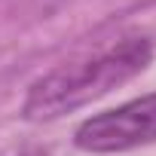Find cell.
<instances>
[{
  "label": "cell",
  "instance_id": "cell-1",
  "mask_svg": "<svg viewBox=\"0 0 156 156\" xmlns=\"http://www.w3.org/2000/svg\"><path fill=\"white\" fill-rule=\"evenodd\" d=\"M153 55H156V40L150 34L119 37L116 43L86 58H76L70 64H61L49 70L46 76L34 80L22 101V116L28 122L61 119L73 110L110 95L122 83L135 80L138 73H144Z\"/></svg>",
  "mask_w": 156,
  "mask_h": 156
},
{
  "label": "cell",
  "instance_id": "cell-2",
  "mask_svg": "<svg viewBox=\"0 0 156 156\" xmlns=\"http://www.w3.org/2000/svg\"><path fill=\"white\" fill-rule=\"evenodd\" d=\"M153 141H156V92L132 98L113 110L95 113L73 132V144L95 156L126 153Z\"/></svg>",
  "mask_w": 156,
  "mask_h": 156
}]
</instances>
